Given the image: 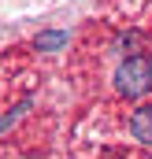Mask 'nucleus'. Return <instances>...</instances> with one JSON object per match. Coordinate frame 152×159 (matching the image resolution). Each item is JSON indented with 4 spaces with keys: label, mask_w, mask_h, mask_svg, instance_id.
<instances>
[{
    "label": "nucleus",
    "mask_w": 152,
    "mask_h": 159,
    "mask_svg": "<svg viewBox=\"0 0 152 159\" xmlns=\"http://www.w3.org/2000/svg\"><path fill=\"white\" fill-rule=\"evenodd\" d=\"M130 137L141 144H152V104H141L130 115Z\"/></svg>",
    "instance_id": "2"
},
{
    "label": "nucleus",
    "mask_w": 152,
    "mask_h": 159,
    "mask_svg": "<svg viewBox=\"0 0 152 159\" xmlns=\"http://www.w3.org/2000/svg\"><path fill=\"white\" fill-rule=\"evenodd\" d=\"M115 89H119V96H126V100H137V96H145L152 89V59L149 56H126L122 63H119V70H115Z\"/></svg>",
    "instance_id": "1"
},
{
    "label": "nucleus",
    "mask_w": 152,
    "mask_h": 159,
    "mask_svg": "<svg viewBox=\"0 0 152 159\" xmlns=\"http://www.w3.org/2000/svg\"><path fill=\"white\" fill-rule=\"evenodd\" d=\"M67 44V34L63 30H52V34H37L34 37V48L37 52H56V48H63Z\"/></svg>",
    "instance_id": "3"
}]
</instances>
